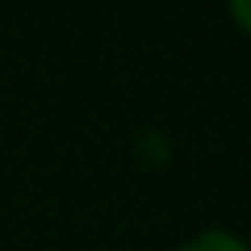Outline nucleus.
<instances>
[{
    "label": "nucleus",
    "instance_id": "obj_2",
    "mask_svg": "<svg viewBox=\"0 0 251 251\" xmlns=\"http://www.w3.org/2000/svg\"><path fill=\"white\" fill-rule=\"evenodd\" d=\"M230 13L243 29H251V0H230Z\"/></svg>",
    "mask_w": 251,
    "mask_h": 251
},
{
    "label": "nucleus",
    "instance_id": "obj_1",
    "mask_svg": "<svg viewBox=\"0 0 251 251\" xmlns=\"http://www.w3.org/2000/svg\"><path fill=\"white\" fill-rule=\"evenodd\" d=\"M180 251H247V247H243V239H234V234L205 230V234H197L193 243H184Z\"/></svg>",
    "mask_w": 251,
    "mask_h": 251
}]
</instances>
